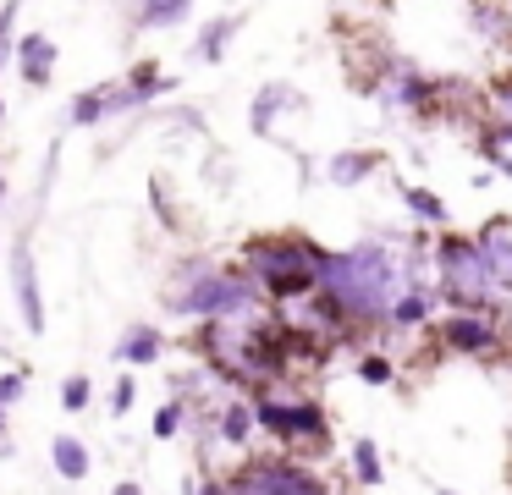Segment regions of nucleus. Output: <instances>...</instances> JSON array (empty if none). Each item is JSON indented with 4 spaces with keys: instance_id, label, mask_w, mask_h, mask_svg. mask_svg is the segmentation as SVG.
Segmentation results:
<instances>
[{
    "instance_id": "nucleus-1",
    "label": "nucleus",
    "mask_w": 512,
    "mask_h": 495,
    "mask_svg": "<svg viewBox=\"0 0 512 495\" xmlns=\"http://www.w3.org/2000/svg\"><path fill=\"white\" fill-rule=\"evenodd\" d=\"M419 237V231H413ZM413 237H364L358 248L325 253L320 259V292L342 308V319H364V325H386L397 292L413 281L408 270V242Z\"/></svg>"
},
{
    "instance_id": "nucleus-2",
    "label": "nucleus",
    "mask_w": 512,
    "mask_h": 495,
    "mask_svg": "<svg viewBox=\"0 0 512 495\" xmlns=\"http://www.w3.org/2000/svg\"><path fill=\"white\" fill-rule=\"evenodd\" d=\"M320 259L325 248H314L303 237H254L243 248L248 281L276 303H298V297L320 292Z\"/></svg>"
},
{
    "instance_id": "nucleus-3",
    "label": "nucleus",
    "mask_w": 512,
    "mask_h": 495,
    "mask_svg": "<svg viewBox=\"0 0 512 495\" xmlns=\"http://www.w3.org/2000/svg\"><path fill=\"white\" fill-rule=\"evenodd\" d=\"M435 292L452 308H485V314H496V303H501V286H496V275H490L479 242L463 237V231H452V226L435 242Z\"/></svg>"
},
{
    "instance_id": "nucleus-4",
    "label": "nucleus",
    "mask_w": 512,
    "mask_h": 495,
    "mask_svg": "<svg viewBox=\"0 0 512 495\" xmlns=\"http://www.w3.org/2000/svg\"><path fill=\"white\" fill-rule=\"evenodd\" d=\"M364 94H375L391 116H430L435 99H441V83H435L430 72H419L408 55H386V61L375 66Z\"/></svg>"
},
{
    "instance_id": "nucleus-5",
    "label": "nucleus",
    "mask_w": 512,
    "mask_h": 495,
    "mask_svg": "<svg viewBox=\"0 0 512 495\" xmlns=\"http://www.w3.org/2000/svg\"><path fill=\"white\" fill-rule=\"evenodd\" d=\"M232 495H331L314 468L292 457H254L232 473Z\"/></svg>"
},
{
    "instance_id": "nucleus-6",
    "label": "nucleus",
    "mask_w": 512,
    "mask_h": 495,
    "mask_svg": "<svg viewBox=\"0 0 512 495\" xmlns=\"http://www.w3.org/2000/svg\"><path fill=\"white\" fill-rule=\"evenodd\" d=\"M259 429L281 440V446H298V440H325V413L320 402H281V396H259L254 402Z\"/></svg>"
},
{
    "instance_id": "nucleus-7",
    "label": "nucleus",
    "mask_w": 512,
    "mask_h": 495,
    "mask_svg": "<svg viewBox=\"0 0 512 495\" xmlns=\"http://www.w3.org/2000/svg\"><path fill=\"white\" fill-rule=\"evenodd\" d=\"M441 341H446V352H463V358H490L501 347V330L485 308H452L441 319Z\"/></svg>"
},
{
    "instance_id": "nucleus-8",
    "label": "nucleus",
    "mask_w": 512,
    "mask_h": 495,
    "mask_svg": "<svg viewBox=\"0 0 512 495\" xmlns=\"http://www.w3.org/2000/svg\"><path fill=\"white\" fill-rule=\"evenodd\" d=\"M303 110H309V94H303V88L265 83L254 94V105H248V132H254V138H276L281 116H303Z\"/></svg>"
},
{
    "instance_id": "nucleus-9",
    "label": "nucleus",
    "mask_w": 512,
    "mask_h": 495,
    "mask_svg": "<svg viewBox=\"0 0 512 495\" xmlns=\"http://www.w3.org/2000/svg\"><path fill=\"white\" fill-rule=\"evenodd\" d=\"M474 242H479V253H485L490 275H496L501 297H512V215H490L485 226L474 231Z\"/></svg>"
},
{
    "instance_id": "nucleus-10",
    "label": "nucleus",
    "mask_w": 512,
    "mask_h": 495,
    "mask_svg": "<svg viewBox=\"0 0 512 495\" xmlns=\"http://www.w3.org/2000/svg\"><path fill=\"white\" fill-rule=\"evenodd\" d=\"M12 286H17V303H23V325L34 336H45V297H39V264L28 253V242H17L12 253Z\"/></svg>"
},
{
    "instance_id": "nucleus-11",
    "label": "nucleus",
    "mask_w": 512,
    "mask_h": 495,
    "mask_svg": "<svg viewBox=\"0 0 512 495\" xmlns=\"http://www.w3.org/2000/svg\"><path fill=\"white\" fill-rule=\"evenodd\" d=\"M56 61H61V50H56V39H50V33H23V39H17V61L12 66L23 72L28 88H50Z\"/></svg>"
},
{
    "instance_id": "nucleus-12",
    "label": "nucleus",
    "mask_w": 512,
    "mask_h": 495,
    "mask_svg": "<svg viewBox=\"0 0 512 495\" xmlns=\"http://www.w3.org/2000/svg\"><path fill=\"white\" fill-rule=\"evenodd\" d=\"M380 149H336V154H325L320 160V176L331 187H358V182H369V176L380 171Z\"/></svg>"
},
{
    "instance_id": "nucleus-13",
    "label": "nucleus",
    "mask_w": 512,
    "mask_h": 495,
    "mask_svg": "<svg viewBox=\"0 0 512 495\" xmlns=\"http://www.w3.org/2000/svg\"><path fill=\"white\" fill-rule=\"evenodd\" d=\"M237 33H243V11H221V17L199 22V39H193V61H204V66L226 61V50H232Z\"/></svg>"
},
{
    "instance_id": "nucleus-14",
    "label": "nucleus",
    "mask_w": 512,
    "mask_h": 495,
    "mask_svg": "<svg viewBox=\"0 0 512 495\" xmlns=\"http://www.w3.org/2000/svg\"><path fill=\"white\" fill-rule=\"evenodd\" d=\"M193 17V0H133V28L138 33H171Z\"/></svg>"
},
{
    "instance_id": "nucleus-15",
    "label": "nucleus",
    "mask_w": 512,
    "mask_h": 495,
    "mask_svg": "<svg viewBox=\"0 0 512 495\" xmlns=\"http://www.w3.org/2000/svg\"><path fill=\"white\" fill-rule=\"evenodd\" d=\"M430 319H435V286L408 281V286L397 292V303H391V319H386V325L413 330V325H430Z\"/></svg>"
},
{
    "instance_id": "nucleus-16",
    "label": "nucleus",
    "mask_w": 512,
    "mask_h": 495,
    "mask_svg": "<svg viewBox=\"0 0 512 495\" xmlns=\"http://www.w3.org/2000/svg\"><path fill=\"white\" fill-rule=\"evenodd\" d=\"M397 198L408 204V215L419 220V226H430V231H446V220H452L446 198L430 193V187H419V182H397Z\"/></svg>"
},
{
    "instance_id": "nucleus-17",
    "label": "nucleus",
    "mask_w": 512,
    "mask_h": 495,
    "mask_svg": "<svg viewBox=\"0 0 512 495\" xmlns=\"http://www.w3.org/2000/svg\"><path fill=\"white\" fill-rule=\"evenodd\" d=\"M160 352H166V336H160L155 325H144V319H138V325L122 330V341H116L111 358H116V363H155Z\"/></svg>"
},
{
    "instance_id": "nucleus-18",
    "label": "nucleus",
    "mask_w": 512,
    "mask_h": 495,
    "mask_svg": "<svg viewBox=\"0 0 512 495\" xmlns=\"http://www.w3.org/2000/svg\"><path fill=\"white\" fill-rule=\"evenodd\" d=\"M50 462H56V473H61L67 484H83V479H89V468H94L89 440H78V435H56V440H50Z\"/></svg>"
},
{
    "instance_id": "nucleus-19",
    "label": "nucleus",
    "mask_w": 512,
    "mask_h": 495,
    "mask_svg": "<svg viewBox=\"0 0 512 495\" xmlns=\"http://www.w3.org/2000/svg\"><path fill=\"white\" fill-rule=\"evenodd\" d=\"M474 143H479V154H485L490 171H496V176H512V121H496V116H490L485 127H479Z\"/></svg>"
},
{
    "instance_id": "nucleus-20",
    "label": "nucleus",
    "mask_w": 512,
    "mask_h": 495,
    "mask_svg": "<svg viewBox=\"0 0 512 495\" xmlns=\"http://www.w3.org/2000/svg\"><path fill=\"white\" fill-rule=\"evenodd\" d=\"M67 121H72V132H89V127H100V121H111V83L83 88V94L72 99Z\"/></svg>"
},
{
    "instance_id": "nucleus-21",
    "label": "nucleus",
    "mask_w": 512,
    "mask_h": 495,
    "mask_svg": "<svg viewBox=\"0 0 512 495\" xmlns=\"http://www.w3.org/2000/svg\"><path fill=\"white\" fill-rule=\"evenodd\" d=\"M468 22H474L490 44H512V17H507L501 0H474V6H468Z\"/></svg>"
},
{
    "instance_id": "nucleus-22",
    "label": "nucleus",
    "mask_w": 512,
    "mask_h": 495,
    "mask_svg": "<svg viewBox=\"0 0 512 495\" xmlns=\"http://www.w3.org/2000/svg\"><path fill=\"white\" fill-rule=\"evenodd\" d=\"M254 429H259L254 402H226L221 407V440H226V446H248V440H254Z\"/></svg>"
},
{
    "instance_id": "nucleus-23",
    "label": "nucleus",
    "mask_w": 512,
    "mask_h": 495,
    "mask_svg": "<svg viewBox=\"0 0 512 495\" xmlns=\"http://www.w3.org/2000/svg\"><path fill=\"white\" fill-rule=\"evenodd\" d=\"M353 473L364 490H375V484H386V462H380L375 440H353Z\"/></svg>"
},
{
    "instance_id": "nucleus-24",
    "label": "nucleus",
    "mask_w": 512,
    "mask_h": 495,
    "mask_svg": "<svg viewBox=\"0 0 512 495\" xmlns=\"http://www.w3.org/2000/svg\"><path fill=\"white\" fill-rule=\"evenodd\" d=\"M17 11L23 0H0V72L17 61Z\"/></svg>"
},
{
    "instance_id": "nucleus-25",
    "label": "nucleus",
    "mask_w": 512,
    "mask_h": 495,
    "mask_svg": "<svg viewBox=\"0 0 512 495\" xmlns=\"http://www.w3.org/2000/svg\"><path fill=\"white\" fill-rule=\"evenodd\" d=\"M89 396H94L89 374H67V385H61V407H67V413H83V407H89Z\"/></svg>"
},
{
    "instance_id": "nucleus-26",
    "label": "nucleus",
    "mask_w": 512,
    "mask_h": 495,
    "mask_svg": "<svg viewBox=\"0 0 512 495\" xmlns=\"http://www.w3.org/2000/svg\"><path fill=\"white\" fill-rule=\"evenodd\" d=\"M391 374H397V369H391L386 352H364V358H358V380H364V385H386Z\"/></svg>"
},
{
    "instance_id": "nucleus-27",
    "label": "nucleus",
    "mask_w": 512,
    "mask_h": 495,
    "mask_svg": "<svg viewBox=\"0 0 512 495\" xmlns=\"http://www.w3.org/2000/svg\"><path fill=\"white\" fill-rule=\"evenodd\" d=\"M177 429H182V402H166V407L155 413V435H160V440H171Z\"/></svg>"
},
{
    "instance_id": "nucleus-28",
    "label": "nucleus",
    "mask_w": 512,
    "mask_h": 495,
    "mask_svg": "<svg viewBox=\"0 0 512 495\" xmlns=\"http://www.w3.org/2000/svg\"><path fill=\"white\" fill-rule=\"evenodd\" d=\"M133 402H138V385H133V374H122V380H116V391H111V413L122 418Z\"/></svg>"
},
{
    "instance_id": "nucleus-29",
    "label": "nucleus",
    "mask_w": 512,
    "mask_h": 495,
    "mask_svg": "<svg viewBox=\"0 0 512 495\" xmlns=\"http://www.w3.org/2000/svg\"><path fill=\"white\" fill-rule=\"evenodd\" d=\"M23 385H28V374H23V369H12V374H0V407H12L17 396H23Z\"/></svg>"
},
{
    "instance_id": "nucleus-30",
    "label": "nucleus",
    "mask_w": 512,
    "mask_h": 495,
    "mask_svg": "<svg viewBox=\"0 0 512 495\" xmlns=\"http://www.w3.org/2000/svg\"><path fill=\"white\" fill-rule=\"evenodd\" d=\"M188 495H232V479H215V484H188Z\"/></svg>"
},
{
    "instance_id": "nucleus-31",
    "label": "nucleus",
    "mask_w": 512,
    "mask_h": 495,
    "mask_svg": "<svg viewBox=\"0 0 512 495\" xmlns=\"http://www.w3.org/2000/svg\"><path fill=\"white\" fill-rule=\"evenodd\" d=\"M111 495H144V490H138V484H133V479H122V484H116V490H111Z\"/></svg>"
},
{
    "instance_id": "nucleus-32",
    "label": "nucleus",
    "mask_w": 512,
    "mask_h": 495,
    "mask_svg": "<svg viewBox=\"0 0 512 495\" xmlns=\"http://www.w3.org/2000/svg\"><path fill=\"white\" fill-rule=\"evenodd\" d=\"M0 204H6V171H0Z\"/></svg>"
},
{
    "instance_id": "nucleus-33",
    "label": "nucleus",
    "mask_w": 512,
    "mask_h": 495,
    "mask_svg": "<svg viewBox=\"0 0 512 495\" xmlns=\"http://www.w3.org/2000/svg\"><path fill=\"white\" fill-rule=\"evenodd\" d=\"M435 495H457V490H446V484H435Z\"/></svg>"
},
{
    "instance_id": "nucleus-34",
    "label": "nucleus",
    "mask_w": 512,
    "mask_h": 495,
    "mask_svg": "<svg viewBox=\"0 0 512 495\" xmlns=\"http://www.w3.org/2000/svg\"><path fill=\"white\" fill-rule=\"evenodd\" d=\"M0 435H6V407H0Z\"/></svg>"
},
{
    "instance_id": "nucleus-35",
    "label": "nucleus",
    "mask_w": 512,
    "mask_h": 495,
    "mask_svg": "<svg viewBox=\"0 0 512 495\" xmlns=\"http://www.w3.org/2000/svg\"><path fill=\"white\" fill-rule=\"evenodd\" d=\"M0 121H6V99H0Z\"/></svg>"
}]
</instances>
